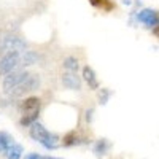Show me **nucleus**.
Wrapping results in <instances>:
<instances>
[{
    "label": "nucleus",
    "instance_id": "nucleus-12",
    "mask_svg": "<svg viewBox=\"0 0 159 159\" xmlns=\"http://www.w3.org/2000/svg\"><path fill=\"white\" fill-rule=\"evenodd\" d=\"M22 153H24V148L21 147L19 143H16V142H13L10 147L3 151L5 157H8V159H21Z\"/></svg>",
    "mask_w": 159,
    "mask_h": 159
},
{
    "label": "nucleus",
    "instance_id": "nucleus-2",
    "mask_svg": "<svg viewBox=\"0 0 159 159\" xmlns=\"http://www.w3.org/2000/svg\"><path fill=\"white\" fill-rule=\"evenodd\" d=\"M40 110H42V100L35 96H30L27 99H24L19 103V111H21V119L19 124L22 127H29L35 121H38Z\"/></svg>",
    "mask_w": 159,
    "mask_h": 159
},
{
    "label": "nucleus",
    "instance_id": "nucleus-3",
    "mask_svg": "<svg viewBox=\"0 0 159 159\" xmlns=\"http://www.w3.org/2000/svg\"><path fill=\"white\" fill-rule=\"evenodd\" d=\"M42 84V78H40L38 73H29V76L24 80L22 83H19L16 88H13L10 92H8V97L10 99H18V97H24L25 94L29 92H34L40 88Z\"/></svg>",
    "mask_w": 159,
    "mask_h": 159
},
{
    "label": "nucleus",
    "instance_id": "nucleus-4",
    "mask_svg": "<svg viewBox=\"0 0 159 159\" xmlns=\"http://www.w3.org/2000/svg\"><path fill=\"white\" fill-rule=\"evenodd\" d=\"M27 49V42L19 35L15 34H5L0 37V54L7 52H22Z\"/></svg>",
    "mask_w": 159,
    "mask_h": 159
},
{
    "label": "nucleus",
    "instance_id": "nucleus-1",
    "mask_svg": "<svg viewBox=\"0 0 159 159\" xmlns=\"http://www.w3.org/2000/svg\"><path fill=\"white\" fill-rule=\"evenodd\" d=\"M29 135L46 150H56L61 147V137L57 134H54V132L48 130L38 121H35L34 124L29 126Z\"/></svg>",
    "mask_w": 159,
    "mask_h": 159
},
{
    "label": "nucleus",
    "instance_id": "nucleus-14",
    "mask_svg": "<svg viewBox=\"0 0 159 159\" xmlns=\"http://www.w3.org/2000/svg\"><path fill=\"white\" fill-rule=\"evenodd\" d=\"M80 143H81V140H80V137L75 130H70L69 134H65L64 139L61 140L62 147H75V145H80Z\"/></svg>",
    "mask_w": 159,
    "mask_h": 159
},
{
    "label": "nucleus",
    "instance_id": "nucleus-9",
    "mask_svg": "<svg viewBox=\"0 0 159 159\" xmlns=\"http://www.w3.org/2000/svg\"><path fill=\"white\" fill-rule=\"evenodd\" d=\"M42 61V56L40 52L37 51H32V49H25L19 54V67L21 69H27L30 65H35Z\"/></svg>",
    "mask_w": 159,
    "mask_h": 159
},
{
    "label": "nucleus",
    "instance_id": "nucleus-6",
    "mask_svg": "<svg viewBox=\"0 0 159 159\" xmlns=\"http://www.w3.org/2000/svg\"><path fill=\"white\" fill-rule=\"evenodd\" d=\"M19 54L21 52H7L0 57V76H5L15 70H19Z\"/></svg>",
    "mask_w": 159,
    "mask_h": 159
},
{
    "label": "nucleus",
    "instance_id": "nucleus-7",
    "mask_svg": "<svg viewBox=\"0 0 159 159\" xmlns=\"http://www.w3.org/2000/svg\"><path fill=\"white\" fill-rule=\"evenodd\" d=\"M135 19L140 24H143L145 27H148V29L157 27V22H159L157 11L153 10V8H143L140 11H135Z\"/></svg>",
    "mask_w": 159,
    "mask_h": 159
},
{
    "label": "nucleus",
    "instance_id": "nucleus-11",
    "mask_svg": "<svg viewBox=\"0 0 159 159\" xmlns=\"http://www.w3.org/2000/svg\"><path fill=\"white\" fill-rule=\"evenodd\" d=\"M111 148V143L108 139H99L96 143H94V148H92V151H94L96 157H102L105 156Z\"/></svg>",
    "mask_w": 159,
    "mask_h": 159
},
{
    "label": "nucleus",
    "instance_id": "nucleus-16",
    "mask_svg": "<svg viewBox=\"0 0 159 159\" xmlns=\"http://www.w3.org/2000/svg\"><path fill=\"white\" fill-rule=\"evenodd\" d=\"M13 142L15 140H13V137L8 134V132H5V130L0 132V153H3Z\"/></svg>",
    "mask_w": 159,
    "mask_h": 159
},
{
    "label": "nucleus",
    "instance_id": "nucleus-15",
    "mask_svg": "<svg viewBox=\"0 0 159 159\" xmlns=\"http://www.w3.org/2000/svg\"><path fill=\"white\" fill-rule=\"evenodd\" d=\"M111 96H113V91L108 88H99L97 89V100L100 105H107Z\"/></svg>",
    "mask_w": 159,
    "mask_h": 159
},
{
    "label": "nucleus",
    "instance_id": "nucleus-8",
    "mask_svg": "<svg viewBox=\"0 0 159 159\" xmlns=\"http://www.w3.org/2000/svg\"><path fill=\"white\" fill-rule=\"evenodd\" d=\"M61 83L69 91H81V88H83V80L78 75V72L64 70V73L61 75Z\"/></svg>",
    "mask_w": 159,
    "mask_h": 159
},
{
    "label": "nucleus",
    "instance_id": "nucleus-13",
    "mask_svg": "<svg viewBox=\"0 0 159 159\" xmlns=\"http://www.w3.org/2000/svg\"><path fill=\"white\" fill-rule=\"evenodd\" d=\"M62 67L67 72H78L80 70V61L75 56H67L62 61Z\"/></svg>",
    "mask_w": 159,
    "mask_h": 159
},
{
    "label": "nucleus",
    "instance_id": "nucleus-10",
    "mask_svg": "<svg viewBox=\"0 0 159 159\" xmlns=\"http://www.w3.org/2000/svg\"><path fill=\"white\" fill-rule=\"evenodd\" d=\"M81 80L89 86V89H92V91H97V89L100 88V83H99V80H97V75H96L94 69L89 67V65H84V67H83Z\"/></svg>",
    "mask_w": 159,
    "mask_h": 159
},
{
    "label": "nucleus",
    "instance_id": "nucleus-19",
    "mask_svg": "<svg viewBox=\"0 0 159 159\" xmlns=\"http://www.w3.org/2000/svg\"><path fill=\"white\" fill-rule=\"evenodd\" d=\"M42 159H62V157H54V156H43Z\"/></svg>",
    "mask_w": 159,
    "mask_h": 159
},
{
    "label": "nucleus",
    "instance_id": "nucleus-17",
    "mask_svg": "<svg viewBox=\"0 0 159 159\" xmlns=\"http://www.w3.org/2000/svg\"><path fill=\"white\" fill-rule=\"evenodd\" d=\"M84 119H86V123H92V119H94V108H88L86 113H84Z\"/></svg>",
    "mask_w": 159,
    "mask_h": 159
},
{
    "label": "nucleus",
    "instance_id": "nucleus-18",
    "mask_svg": "<svg viewBox=\"0 0 159 159\" xmlns=\"http://www.w3.org/2000/svg\"><path fill=\"white\" fill-rule=\"evenodd\" d=\"M42 157H43V156H42V154H38V153H27L22 159H42Z\"/></svg>",
    "mask_w": 159,
    "mask_h": 159
},
{
    "label": "nucleus",
    "instance_id": "nucleus-20",
    "mask_svg": "<svg viewBox=\"0 0 159 159\" xmlns=\"http://www.w3.org/2000/svg\"><path fill=\"white\" fill-rule=\"evenodd\" d=\"M123 5H127V7H130V5H132V2H130V0H123Z\"/></svg>",
    "mask_w": 159,
    "mask_h": 159
},
{
    "label": "nucleus",
    "instance_id": "nucleus-5",
    "mask_svg": "<svg viewBox=\"0 0 159 159\" xmlns=\"http://www.w3.org/2000/svg\"><path fill=\"white\" fill-rule=\"evenodd\" d=\"M29 70L27 69H19V70H15V72H11L8 75L3 76V81H2V89L5 94H8V92L13 89V88H16L19 83H22L25 78L29 76Z\"/></svg>",
    "mask_w": 159,
    "mask_h": 159
}]
</instances>
